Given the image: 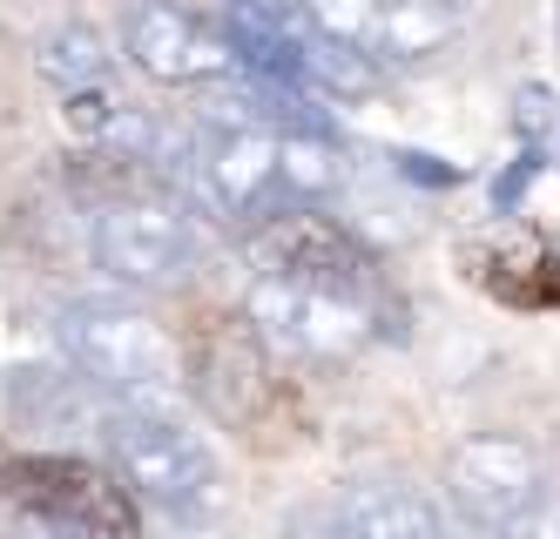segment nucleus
<instances>
[{
    "instance_id": "obj_1",
    "label": "nucleus",
    "mask_w": 560,
    "mask_h": 539,
    "mask_svg": "<svg viewBox=\"0 0 560 539\" xmlns=\"http://www.w3.org/2000/svg\"><path fill=\"white\" fill-rule=\"evenodd\" d=\"M55 338L74 364V378L89 391L115 398V405H149L163 411L176 398V378H183V358L170 344V330L155 324L149 310L136 304H115V297H82L68 304Z\"/></svg>"
},
{
    "instance_id": "obj_2",
    "label": "nucleus",
    "mask_w": 560,
    "mask_h": 539,
    "mask_svg": "<svg viewBox=\"0 0 560 539\" xmlns=\"http://www.w3.org/2000/svg\"><path fill=\"white\" fill-rule=\"evenodd\" d=\"M108 466L122 472V485L149 513H163L176 526H210L223 513V466L217 452L176 425L170 411L149 405H115L108 411Z\"/></svg>"
},
{
    "instance_id": "obj_3",
    "label": "nucleus",
    "mask_w": 560,
    "mask_h": 539,
    "mask_svg": "<svg viewBox=\"0 0 560 539\" xmlns=\"http://www.w3.org/2000/svg\"><path fill=\"white\" fill-rule=\"evenodd\" d=\"M244 317L270 351L304 358V364L351 358L372 338L365 277H338V270H257Z\"/></svg>"
},
{
    "instance_id": "obj_4",
    "label": "nucleus",
    "mask_w": 560,
    "mask_h": 539,
    "mask_svg": "<svg viewBox=\"0 0 560 539\" xmlns=\"http://www.w3.org/2000/svg\"><path fill=\"white\" fill-rule=\"evenodd\" d=\"M89 243H95V263L122 283H176L196 263V250H203L196 216L163 189L108 196L89 216Z\"/></svg>"
},
{
    "instance_id": "obj_5",
    "label": "nucleus",
    "mask_w": 560,
    "mask_h": 539,
    "mask_svg": "<svg viewBox=\"0 0 560 539\" xmlns=\"http://www.w3.org/2000/svg\"><path fill=\"white\" fill-rule=\"evenodd\" d=\"M446 500L466 526L506 532L547 500V472L540 452L513 432H472L446 452Z\"/></svg>"
},
{
    "instance_id": "obj_6",
    "label": "nucleus",
    "mask_w": 560,
    "mask_h": 539,
    "mask_svg": "<svg viewBox=\"0 0 560 539\" xmlns=\"http://www.w3.org/2000/svg\"><path fill=\"white\" fill-rule=\"evenodd\" d=\"M304 8L317 14L325 34H338L345 48H358L365 61H385V68L446 55L466 27L459 0H304Z\"/></svg>"
},
{
    "instance_id": "obj_7",
    "label": "nucleus",
    "mask_w": 560,
    "mask_h": 539,
    "mask_svg": "<svg viewBox=\"0 0 560 539\" xmlns=\"http://www.w3.org/2000/svg\"><path fill=\"white\" fill-rule=\"evenodd\" d=\"M189 189L223 223H257L284 202V136L270 129H203L189 162Z\"/></svg>"
},
{
    "instance_id": "obj_8",
    "label": "nucleus",
    "mask_w": 560,
    "mask_h": 539,
    "mask_svg": "<svg viewBox=\"0 0 560 539\" xmlns=\"http://www.w3.org/2000/svg\"><path fill=\"white\" fill-rule=\"evenodd\" d=\"M122 55L149 81H176V89L244 68V61H236V48H230V34L223 27H203L189 8H176V0H136L129 21H122Z\"/></svg>"
},
{
    "instance_id": "obj_9",
    "label": "nucleus",
    "mask_w": 560,
    "mask_h": 539,
    "mask_svg": "<svg viewBox=\"0 0 560 539\" xmlns=\"http://www.w3.org/2000/svg\"><path fill=\"white\" fill-rule=\"evenodd\" d=\"M8 485L42 526L102 532V539H129L136 532V506L82 459H21V466H8Z\"/></svg>"
},
{
    "instance_id": "obj_10",
    "label": "nucleus",
    "mask_w": 560,
    "mask_h": 539,
    "mask_svg": "<svg viewBox=\"0 0 560 539\" xmlns=\"http://www.w3.org/2000/svg\"><path fill=\"white\" fill-rule=\"evenodd\" d=\"M338 539H446V519L406 479H351L331 506Z\"/></svg>"
},
{
    "instance_id": "obj_11",
    "label": "nucleus",
    "mask_w": 560,
    "mask_h": 539,
    "mask_svg": "<svg viewBox=\"0 0 560 539\" xmlns=\"http://www.w3.org/2000/svg\"><path fill=\"white\" fill-rule=\"evenodd\" d=\"M257 263L264 270H338V277H365V250L331 223V216H270V230L257 236Z\"/></svg>"
},
{
    "instance_id": "obj_12",
    "label": "nucleus",
    "mask_w": 560,
    "mask_h": 539,
    "mask_svg": "<svg viewBox=\"0 0 560 539\" xmlns=\"http://www.w3.org/2000/svg\"><path fill=\"white\" fill-rule=\"evenodd\" d=\"M34 61H42V81H48V89H61V95L102 89L108 68H115L108 34H102L95 21H68V27H55L42 48H34Z\"/></svg>"
},
{
    "instance_id": "obj_13",
    "label": "nucleus",
    "mask_w": 560,
    "mask_h": 539,
    "mask_svg": "<svg viewBox=\"0 0 560 539\" xmlns=\"http://www.w3.org/2000/svg\"><path fill=\"white\" fill-rule=\"evenodd\" d=\"M338 183H345V162H338L331 136H284V202L331 196Z\"/></svg>"
},
{
    "instance_id": "obj_14",
    "label": "nucleus",
    "mask_w": 560,
    "mask_h": 539,
    "mask_svg": "<svg viewBox=\"0 0 560 539\" xmlns=\"http://www.w3.org/2000/svg\"><path fill=\"white\" fill-rule=\"evenodd\" d=\"M534 176H540V142H527V149H520V155H513V169L500 176V189H493V202H500V210H513V202H520V196H527V189H534Z\"/></svg>"
},
{
    "instance_id": "obj_15",
    "label": "nucleus",
    "mask_w": 560,
    "mask_h": 539,
    "mask_svg": "<svg viewBox=\"0 0 560 539\" xmlns=\"http://www.w3.org/2000/svg\"><path fill=\"white\" fill-rule=\"evenodd\" d=\"M547 121H553V95L540 89V81H527V89H520V136L540 142V136H547Z\"/></svg>"
},
{
    "instance_id": "obj_16",
    "label": "nucleus",
    "mask_w": 560,
    "mask_h": 539,
    "mask_svg": "<svg viewBox=\"0 0 560 539\" xmlns=\"http://www.w3.org/2000/svg\"><path fill=\"white\" fill-rule=\"evenodd\" d=\"M500 539H560V506H553V500H540L527 519H520V526H506Z\"/></svg>"
},
{
    "instance_id": "obj_17",
    "label": "nucleus",
    "mask_w": 560,
    "mask_h": 539,
    "mask_svg": "<svg viewBox=\"0 0 560 539\" xmlns=\"http://www.w3.org/2000/svg\"><path fill=\"white\" fill-rule=\"evenodd\" d=\"M398 169H406L412 183H419V176H425V183H459L453 169H432V155H398Z\"/></svg>"
},
{
    "instance_id": "obj_18",
    "label": "nucleus",
    "mask_w": 560,
    "mask_h": 539,
    "mask_svg": "<svg viewBox=\"0 0 560 539\" xmlns=\"http://www.w3.org/2000/svg\"><path fill=\"white\" fill-rule=\"evenodd\" d=\"M34 539H102V532H68V526H42Z\"/></svg>"
}]
</instances>
